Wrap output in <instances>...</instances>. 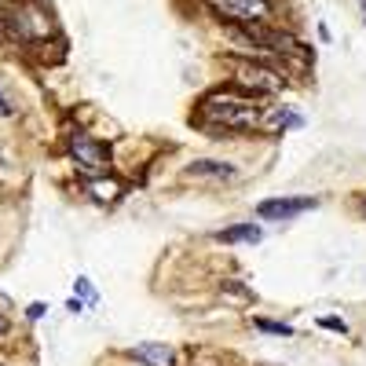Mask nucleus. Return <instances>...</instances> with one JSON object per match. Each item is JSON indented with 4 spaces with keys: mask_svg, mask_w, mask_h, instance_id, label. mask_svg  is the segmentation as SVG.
Returning a JSON list of instances; mask_svg holds the SVG:
<instances>
[{
    "mask_svg": "<svg viewBox=\"0 0 366 366\" xmlns=\"http://www.w3.org/2000/svg\"><path fill=\"white\" fill-rule=\"evenodd\" d=\"M198 121L205 129L238 132V129L260 125V107L249 96H242V92H212V96H205L202 107H198Z\"/></svg>",
    "mask_w": 366,
    "mask_h": 366,
    "instance_id": "1",
    "label": "nucleus"
},
{
    "mask_svg": "<svg viewBox=\"0 0 366 366\" xmlns=\"http://www.w3.org/2000/svg\"><path fill=\"white\" fill-rule=\"evenodd\" d=\"M234 84L246 88L249 96H274V92H282L286 77L274 66H264V63H238L234 66Z\"/></svg>",
    "mask_w": 366,
    "mask_h": 366,
    "instance_id": "2",
    "label": "nucleus"
},
{
    "mask_svg": "<svg viewBox=\"0 0 366 366\" xmlns=\"http://www.w3.org/2000/svg\"><path fill=\"white\" fill-rule=\"evenodd\" d=\"M209 4L220 19L242 26H264L271 15V0H209Z\"/></svg>",
    "mask_w": 366,
    "mask_h": 366,
    "instance_id": "3",
    "label": "nucleus"
},
{
    "mask_svg": "<svg viewBox=\"0 0 366 366\" xmlns=\"http://www.w3.org/2000/svg\"><path fill=\"white\" fill-rule=\"evenodd\" d=\"M70 154H74V162H77L84 172H92V176L107 172V147L96 143L92 136H84V132H74V136H70Z\"/></svg>",
    "mask_w": 366,
    "mask_h": 366,
    "instance_id": "4",
    "label": "nucleus"
},
{
    "mask_svg": "<svg viewBox=\"0 0 366 366\" xmlns=\"http://www.w3.org/2000/svg\"><path fill=\"white\" fill-rule=\"evenodd\" d=\"M308 209H315V198H271V202L257 205V212L264 220H290V217H300Z\"/></svg>",
    "mask_w": 366,
    "mask_h": 366,
    "instance_id": "5",
    "label": "nucleus"
},
{
    "mask_svg": "<svg viewBox=\"0 0 366 366\" xmlns=\"http://www.w3.org/2000/svg\"><path fill=\"white\" fill-rule=\"evenodd\" d=\"M132 359H139L147 366H172V348L169 345H136Z\"/></svg>",
    "mask_w": 366,
    "mask_h": 366,
    "instance_id": "6",
    "label": "nucleus"
},
{
    "mask_svg": "<svg viewBox=\"0 0 366 366\" xmlns=\"http://www.w3.org/2000/svg\"><path fill=\"white\" fill-rule=\"evenodd\" d=\"M234 169L227 165V162H191L187 169H183V176H231Z\"/></svg>",
    "mask_w": 366,
    "mask_h": 366,
    "instance_id": "7",
    "label": "nucleus"
},
{
    "mask_svg": "<svg viewBox=\"0 0 366 366\" xmlns=\"http://www.w3.org/2000/svg\"><path fill=\"white\" fill-rule=\"evenodd\" d=\"M220 242H224V246H231V242H260V227H257V224L227 227V231H220Z\"/></svg>",
    "mask_w": 366,
    "mask_h": 366,
    "instance_id": "8",
    "label": "nucleus"
},
{
    "mask_svg": "<svg viewBox=\"0 0 366 366\" xmlns=\"http://www.w3.org/2000/svg\"><path fill=\"white\" fill-rule=\"evenodd\" d=\"M88 191H92V198H96V202H114L117 194H121V183L117 179H92L88 183Z\"/></svg>",
    "mask_w": 366,
    "mask_h": 366,
    "instance_id": "9",
    "label": "nucleus"
},
{
    "mask_svg": "<svg viewBox=\"0 0 366 366\" xmlns=\"http://www.w3.org/2000/svg\"><path fill=\"white\" fill-rule=\"evenodd\" d=\"M257 326H260L264 333H279V337H293V326H286V322H267V319H257Z\"/></svg>",
    "mask_w": 366,
    "mask_h": 366,
    "instance_id": "10",
    "label": "nucleus"
},
{
    "mask_svg": "<svg viewBox=\"0 0 366 366\" xmlns=\"http://www.w3.org/2000/svg\"><path fill=\"white\" fill-rule=\"evenodd\" d=\"M319 326H322V330H337V333H348V326H345L341 319H330V315H326V319H319Z\"/></svg>",
    "mask_w": 366,
    "mask_h": 366,
    "instance_id": "11",
    "label": "nucleus"
},
{
    "mask_svg": "<svg viewBox=\"0 0 366 366\" xmlns=\"http://www.w3.org/2000/svg\"><path fill=\"white\" fill-rule=\"evenodd\" d=\"M48 308H44V304H29V319H41Z\"/></svg>",
    "mask_w": 366,
    "mask_h": 366,
    "instance_id": "12",
    "label": "nucleus"
},
{
    "mask_svg": "<svg viewBox=\"0 0 366 366\" xmlns=\"http://www.w3.org/2000/svg\"><path fill=\"white\" fill-rule=\"evenodd\" d=\"M0 117H11V103L4 99V92H0Z\"/></svg>",
    "mask_w": 366,
    "mask_h": 366,
    "instance_id": "13",
    "label": "nucleus"
},
{
    "mask_svg": "<svg viewBox=\"0 0 366 366\" xmlns=\"http://www.w3.org/2000/svg\"><path fill=\"white\" fill-rule=\"evenodd\" d=\"M8 330H11V322H8V315H0V337H8Z\"/></svg>",
    "mask_w": 366,
    "mask_h": 366,
    "instance_id": "14",
    "label": "nucleus"
},
{
    "mask_svg": "<svg viewBox=\"0 0 366 366\" xmlns=\"http://www.w3.org/2000/svg\"><path fill=\"white\" fill-rule=\"evenodd\" d=\"M359 4H362V11H366V0H359Z\"/></svg>",
    "mask_w": 366,
    "mask_h": 366,
    "instance_id": "15",
    "label": "nucleus"
},
{
    "mask_svg": "<svg viewBox=\"0 0 366 366\" xmlns=\"http://www.w3.org/2000/svg\"><path fill=\"white\" fill-rule=\"evenodd\" d=\"M362 212H366V202H362Z\"/></svg>",
    "mask_w": 366,
    "mask_h": 366,
    "instance_id": "16",
    "label": "nucleus"
},
{
    "mask_svg": "<svg viewBox=\"0 0 366 366\" xmlns=\"http://www.w3.org/2000/svg\"><path fill=\"white\" fill-rule=\"evenodd\" d=\"M0 4H8V0H0Z\"/></svg>",
    "mask_w": 366,
    "mask_h": 366,
    "instance_id": "17",
    "label": "nucleus"
}]
</instances>
